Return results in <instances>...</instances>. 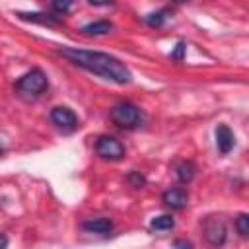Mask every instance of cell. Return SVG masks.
I'll return each instance as SVG.
<instances>
[{"mask_svg": "<svg viewBox=\"0 0 249 249\" xmlns=\"http://www.w3.org/2000/svg\"><path fill=\"white\" fill-rule=\"evenodd\" d=\"M51 121L58 128H62V130H74L78 126L76 113L70 107H64V105H58V107H53L51 109Z\"/></svg>", "mask_w": 249, "mask_h": 249, "instance_id": "obj_6", "label": "cell"}, {"mask_svg": "<svg viewBox=\"0 0 249 249\" xmlns=\"http://www.w3.org/2000/svg\"><path fill=\"white\" fill-rule=\"evenodd\" d=\"M185 49H187V47H185V43H183V41H179V43H177V47H175V51L171 53V58H173V60H177V62H181V60H183V54H185Z\"/></svg>", "mask_w": 249, "mask_h": 249, "instance_id": "obj_18", "label": "cell"}, {"mask_svg": "<svg viewBox=\"0 0 249 249\" xmlns=\"http://www.w3.org/2000/svg\"><path fill=\"white\" fill-rule=\"evenodd\" d=\"M111 121H113L119 128L132 130V128L140 126V123H142V111H140V107H136L134 103L123 101V103H117V105L111 109Z\"/></svg>", "mask_w": 249, "mask_h": 249, "instance_id": "obj_3", "label": "cell"}, {"mask_svg": "<svg viewBox=\"0 0 249 249\" xmlns=\"http://www.w3.org/2000/svg\"><path fill=\"white\" fill-rule=\"evenodd\" d=\"M195 171H196L195 163L193 161H187V160H183V161H179L175 165V177H177L179 183H189L195 177Z\"/></svg>", "mask_w": 249, "mask_h": 249, "instance_id": "obj_11", "label": "cell"}, {"mask_svg": "<svg viewBox=\"0 0 249 249\" xmlns=\"http://www.w3.org/2000/svg\"><path fill=\"white\" fill-rule=\"evenodd\" d=\"M0 154H2V146H0Z\"/></svg>", "mask_w": 249, "mask_h": 249, "instance_id": "obj_21", "label": "cell"}, {"mask_svg": "<svg viewBox=\"0 0 249 249\" xmlns=\"http://www.w3.org/2000/svg\"><path fill=\"white\" fill-rule=\"evenodd\" d=\"M70 6H72L70 2H60V0H54V2L51 4V8H53V10L58 14V18H60V16H64V14L70 10Z\"/></svg>", "mask_w": 249, "mask_h": 249, "instance_id": "obj_16", "label": "cell"}, {"mask_svg": "<svg viewBox=\"0 0 249 249\" xmlns=\"http://www.w3.org/2000/svg\"><path fill=\"white\" fill-rule=\"evenodd\" d=\"M161 200L165 206H169L173 210H183L189 204V195L183 189H167L161 195Z\"/></svg>", "mask_w": 249, "mask_h": 249, "instance_id": "obj_7", "label": "cell"}, {"mask_svg": "<svg viewBox=\"0 0 249 249\" xmlns=\"http://www.w3.org/2000/svg\"><path fill=\"white\" fill-rule=\"evenodd\" d=\"M235 230H237V233L241 237H247L249 235V216L245 212L235 218Z\"/></svg>", "mask_w": 249, "mask_h": 249, "instance_id": "obj_15", "label": "cell"}, {"mask_svg": "<svg viewBox=\"0 0 249 249\" xmlns=\"http://www.w3.org/2000/svg\"><path fill=\"white\" fill-rule=\"evenodd\" d=\"M169 18V10L163 8V10H158V12H152L148 16H144V21L150 25V27H161Z\"/></svg>", "mask_w": 249, "mask_h": 249, "instance_id": "obj_13", "label": "cell"}, {"mask_svg": "<svg viewBox=\"0 0 249 249\" xmlns=\"http://www.w3.org/2000/svg\"><path fill=\"white\" fill-rule=\"evenodd\" d=\"M21 19H27V21H37V23H60V18L54 16V14H43V12H33V14H25V12H19L18 14Z\"/></svg>", "mask_w": 249, "mask_h": 249, "instance_id": "obj_12", "label": "cell"}, {"mask_svg": "<svg viewBox=\"0 0 249 249\" xmlns=\"http://www.w3.org/2000/svg\"><path fill=\"white\" fill-rule=\"evenodd\" d=\"M111 31H113V23L107 21V19H97V21L86 23L82 27V33L84 35H107Z\"/></svg>", "mask_w": 249, "mask_h": 249, "instance_id": "obj_10", "label": "cell"}, {"mask_svg": "<svg viewBox=\"0 0 249 249\" xmlns=\"http://www.w3.org/2000/svg\"><path fill=\"white\" fill-rule=\"evenodd\" d=\"M175 247H181V249H193V245L189 241H175Z\"/></svg>", "mask_w": 249, "mask_h": 249, "instance_id": "obj_19", "label": "cell"}, {"mask_svg": "<svg viewBox=\"0 0 249 249\" xmlns=\"http://www.w3.org/2000/svg\"><path fill=\"white\" fill-rule=\"evenodd\" d=\"M233 144H235V138H233L231 128L228 124H218L216 126V146H218L220 154H230Z\"/></svg>", "mask_w": 249, "mask_h": 249, "instance_id": "obj_8", "label": "cell"}, {"mask_svg": "<svg viewBox=\"0 0 249 249\" xmlns=\"http://www.w3.org/2000/svg\"><path fill=\"white\" fill-rule=\"evenodd\" d=\"M49 86L47 74L41 68H31L29 72H25L18 82H16V91L23 97H37L41 95Z\"/></svg>", "mask_w": 249, "mask_h": 249, "instance_id": "obj_2", "label": "cell"}, {"mask_svg": "<svg viewBox=\"0 0 249 249\" xmlns=\"http://www.w3.org/2000/svg\"><path fill=\"white\" fill-rule=\"evenodd\" d=\"M126 179H128V183H130L132 187H142V185H144V177H142L138 171H130V173L126 175Z\"/></svg>", "mask_w": 249, "mask_h": 249, "instance_id": "obj_17", "label": "cell"}, {"mask_svg": "<svg viewBox=\"0 0 249 249\" xmlns=\"http://www.w3.org/2000/svg\"><path fill=\"white\" fill-rule=\"evenodd\" d=\"M95 152L99 158L103 160H121L124 156V146L115 138V136H109V134H103L95 140Z\"/></svg>", "mask_w": 249, "mask_h": 249, "instance_id": "obj_5", "label": "cell"}, {"mask_svg": "<svg viewBox=\"0 0 249 249\" xmlns=\"http://www.w3.org/2000/svg\"><path fill=\"white\" fill-rule=\"evenodd\" d=\"M82 228L89 233H109L113 230V222L109 218H89L82 224Z\"/></svg>", "mask_w": 249, "mask_h": 249, "instance_id": "obj_9", "label": "cell"}, {"mask_svg": "<svg viewBox=\"0 0 249 249\" xmlns=\"http://www.w3.org/2000/svg\"><path fill=\"white\" fill-rule=\"evenodd\" d=\"M0 249H8V237L4 233H0Z\"/></svg>", "mask_w": 249, "mask_h": 249, "instance_id": "obj_20", "label": "cell"}, {"mask_svg": "<svg viewBox=\"0 0 249 249\" xmlns=\"http://www.w3.org/2000/svg\"><path fill=\"white\" fill-rule=\"evenodd\" d=\"M60 56L68 58L72 64L101 76L105 80H111L115 84H128L132 80L130 70L121 62L117 56L101 51H88V49H78V47H60L56 51Z\"/></svg>", "mask_w": 249, "mask_h": 249, "instance_id": "obj_1", "label": "cell"}, {"mask_svg": "<svg viewBox=\"0 0 249 249\" xmlns=\"http://www.w3.org/2000/svg\"><path fill=\"white\" fill-rule=\"evenodd\" d=\"M202 231H204L206 241H208L212 247H222V245L226 243L228 230H226V224H224L222 218H218V216H208V218L204 220Z\"/></svg>", "mask_w": 249, "mask_h": 249, "instance_id": "obj_4", "label": "cell"}, {"mask_svg": "<svg viewBox=\"0 0 249 249\" xmlns=\"http://www.w3.org/2000/svg\"><path fill=\"white\" fill-rule=\"evenodd\" d=\"M175 226V220L169 216V214H161V216H156L152 222H150V228L156 230V231H165V230H171Z\"/></svg>", "mask_w": 249, "mask_h": 249, "instance_id": "obj_14", "label": "cell"}]
</instances>
